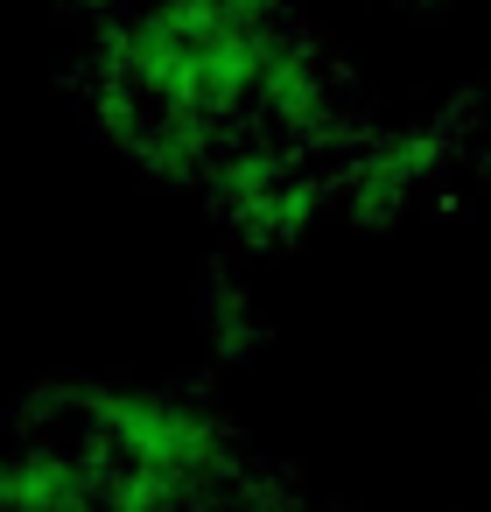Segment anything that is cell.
I'll return each instance as SVG.
<instances>
[{
    "label": "cell",
    "mask_w": 491,
    "mask_h": 512,
    "mask_svg": "<svg viewBox=\"0 0 491 512\" xmlns=\"http://www.w3.org/2000/svg\"><path fill=\"white\" fill-rule=\"evenodd\" d=\"M106 477L92 456H71L57 442L0 449V512H99Z\"/></svg>",
    "instance_id": "7a4b0ae2"
},
{
    "label": "cell",
    "mask_w": 491,
    "mask_h": 512,
    "mask_svg": "<svg viewBox=\"0 0 491 512\" xmlns=\"http://www.w3.org/2000/svg\"><path fill=\"white\" fill-rule=\"evenodd\" d=\"M78 414L99 442V456H113L134 477H155L176 498H197L204 484H218L232 470V435L183 393L162 386H92L78 393Z\"/></svg>",
    "instance_id": "6da1fadb"
}]
</instances>
